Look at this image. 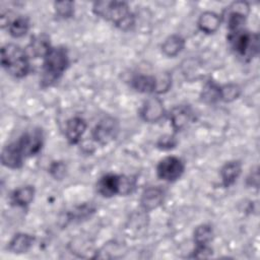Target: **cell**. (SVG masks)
Masks as SVG:
<instances>
[{
    "label": "cell",
    "instance_id": "24",
    "mask_svg": "<svg viewBox=\"0 0 260 260\" xmlns=\"http://www.w3.org/2000/svg\"><path fill=\"white\" fill-rule=\"evenodd\" d=\"M214 232L210 224L203 223L198 225L193 233V240L195 246H209L213 240Z\"/></svg>",
    "mask_w": 260,
    "mask_h": 260
},
{
    "label": "cell",
    "instance_id": "8",
    "mask_svg": "<svg viewBox=\"0 0 260 260\" xmlns=\"http://www.w3.org/2000/svg\"><path fill=\"white\" fill-rule=\"evenodd\" d=\"M119 133V123L113 117L101 119L91 130L92 139L100 145H106L113 141Z\"/></svg>",
    "mask_w": 260,
    "mask_h": 260
},
{
    "label": "cell",
    "instance_id": "20",
    "mask_svg": "<svg viewBox=\"0 0 260 260\" xmlns=\"http://www.w3.org/2000/svg\"><path fill=\"white\" fill-rule=\"evenodd\" d=\"M36 190L31 185L21 186L15 190L10 195V201L14 206L24 208L28 206L35 198Z\"/></svg>",
    "mask_w": 260,
    "mask_h": 260
},
{
    "label": "cell",
    "instance_id": "27",
    "mask_svg": "<svg viewBox=\"0 0 260 260\" xmlns=\"http://www.w3.org/2000/svg\"><path fill=\"white\" fill-rule=\"evenodd\" d=\"M54 9L58 17L62 19H68L74 15V2L57 1L54 3Z\"/></svg>",
    "mask_w": 260,
    "mask_h": 260
},
{
    "label": "cell",
    "instance_id": "6",
    "mask_svg": "<svg viewBox=\"0 0 260 260\" xmlns=\"http://www.w3.org/2000/svg\"><path fill=\"white\" fill-rule=\"evenodd\" d=\"M250 12V6L245 1H235L231 3L222 13L221 20L226 23L229 31L245 27V23Z\"/></svg>",
    "mask_w": 260,
    "mask_h": 260
},
{
    "label": "cell",
    "instance_id": "19",
    "mask_svg": "<svg viewBox=\"0 0 260 260\" xmlns=\"http://www.w3.org/2000/svg\"><path fill=\"white\" fill-rule=\"evenodd\" d=\"M35 243V237L26 233L15 234L8 243V250L14 254H23L29 251Z\"/></svg>",
    "mask_w": 260,
    "mask_h": 260
},
{
    "label": "cell",
    "instance_id": "13",
    "mask_svg": "<svg viewBox=\"0 0 260 260\" xmlns=\"http://www.w3.org/2000/svg\"><path fill=\"white\" fill-rule=\"evenodd\" d=\"M24 159L25 156L16 141L9 143L2 148L1 162L4 167L12 170L20 169L23 166Z\"/></svg>",
    "mask_w": 260,
    "mask_h": 260
},
{
    "label": "cell",
    "instance_id": "25",
    "mask_svg": "<svg viewBox=\"0 0 260 260\" xmlns=\"http://www.w3.org/2000/svg\"><path fill=\"white\" fill-rule=\"evenodd\" d=\"M242 93V88L237 83H226L220 85V101L225 103H231L237 100Z\"/></svg>",
    "mask_w": 260,
    "mask_h": 260
},
{
    "label": "cell",
    "instance_id": "5",
    "mask_svg": "<svg viewBox=\"0 0 260 260\" xmlns=\"http://www.w3.org/2000/svg\"><path fill=\"white\" fill-rule=\"evenodd\" d=\"M226 40L234 54L244 61H250L258 54L259 36L257 32H251L243 27L229 31Z\"/></svg>",
    "mask_w": 260,
    "mask_h": 260
},
{
    "label": "cell",
    "instance_id": "18",
    "mask_svg": "<svg viewBox=\"0 0 260 260\" xmlns=\"http://www.w3.org/2000/svg\"><path fill=\"white\" fill-rule=\"evenodd\" d=\"M221 17L213 11H204L202 12L197 20L198 28L207 35L214 34L221 24Z\"/></svg>",
    "mask_w": 260,
    "mask_h": 260
},
{
    "label": "cell",
    "instance_id": "12",
    "mask_svg": "<svg viewBox=\"0 0 260 260\" xmlns=\"http://www.w3.org/2000/svg\"><path fill=\"white\" fill-rule=\"evenodd\" d=\"M165 199V190L159 186H150L143 190L140 196V207L142 211L148 212L159 207Z\"/></svg>",
    "mask_w": 260,
    "mask_h": 260
},
{
    "label": "cell",
    "instance_id": "23",
    "mask_svg": "<svg viewBox=\"0 0 260 260\" xmlns=\"http://www.w3.org/2000/svg\"><path fill=\"white\" fill-rule=\"evenodd\" d=\"M201 101L205 104H215L220 101V84L214 80H208L204 83L201 93Z\"/></svg>",
    "mask_w": 260,
    "mask_h": 260
},
{
    "label": "cell",
    "instance_id": "17",
    "mask_svg": "<svg viewBox=\"0 0 260 260\" xmlns=\"http://www.w3.org/2000/svg\"><path fill=\"white\" fill-rule=\"evenodd\" d=\"M241 173H242L241 161L239 160L226 161L219 171L222 186L225 188L233 186L239 179Z\"/></svg>",
    "mask_w": 260,
    "mask_h": 260
},
{
    "label": "cell",
    "instance_id": "16",
    "mask_svg": "<svg viewBox=\"0 0 260 260\" xmlns=\"http://www.w3.org/2000/svg\"><path fill=\"white\" fill-rule=\"evenodd\" d=\"M50 38L45 34H40L31 37L25 51L29 58H44L51 49Z\"/></svg>",
    "mask_w": 260,
    "mask_h": 260
},
{
    "label": "cell",
    "instance_id": "7",
    "mask_svg": "<svg viewBox=\"0 0 260 260\" xmlns=\"http://www.w3.org/2000/svg\"><path fill=\"white\" fill-rule=\"evenodd\" d=\"M185 171V162L175 155L161 158L156 166V176L165 182H175L182 177Z\"/></svg>",
    "mask_w": 260,
    "mask_h": 260
},
{
    "label": "cell",
    "instance_id": "4",
    "mask_svg": "<svg viewBox=\"0 0 260 260\" xmlns=\"http://www.w3.org/2000/svg\"><path fill=\"white\" fill-rule=\"evenodd\" d=\"M137 186V180L133 176L109 173L102 176L96 182V192L104 198L115 195L132 194Z\"/></svg>",
    "mask_w": 260,
    "mask_h": 260
},
{
    "label": "cell",
    "instance_id": "3",
    "mask_svg": "<svg viewBox=\"0 0 260 260\" xmlns=\"http://www.w3.org/2000/svg\"><path fill=\"white\" fill-rule=\"evenodd\" d=\"M1 65L7 74L18 79L25 77L30 71L29 56L25 49L12 43L1 48Z\"/></svg>",
    "mask_w": 260,
    "mask_h": 260
},
{
    "label": "cell",
    "instance_id": "21",
    "mask_svg": "<svg viewBox=\"0 0 260 260\" xmlns=\"http://www.w3.org/2000/svg\"><path fill=\"white\" fill-rule=\"evenodd\" d=\"M5 25L8 34L14 39L24 37L30 27L29 19L24 15H17L14 18H8Z\"/></svg>",
    "mask_w": 260,
    "mask_h": 260
},
{
    "label": "cell",
    "instance_id": "28",
    "mask_svg": "<svg viewBox=\"0 0 260 260\" xmlns=\"http://www.w3.org/2000/svg\"><path fill=\"white\" fill-rule=\"evenodd\" d=\"M48 172L55 180H62L66 176L67 166L63 160H54L50 164Z\"/></svg>",
    "mask_w": 260,
    "mask_h": 260
},
{
    "label": "cell",
    "instance_id": "29",
    "mask_svg": "<svg viewBox=\"0 0 260 260\" xmlns=\"http://www.w3.org/2000/svg\"><path fill=\"white\" fill-rule=\"evenodd\" d=\"M178 141L175 135L173 134H165L160 136L156 141V147L161 150H170L176 147Z\"/></svg>",
    "mask_w": 260,
    "mask_h": 260
},
{
    "label": "cell",
    "instance_id": "11",
    "mask_svg": "<svg viewBox=\"0 0 260 260\" xmlns=\"http://www.w3.org/2000/svg\"><path fill=\"white\" fill-rule=\"evenodd\" d=\"M139 116L141 120L146 123H156L165 116L164 103L159 98H148L139 109Z\"/></svg>",
    "mask_w": 260,
    "mask_h": 260
},
{
    "label": "cell",
    "instance_id": "30",
    "mask_svg": "<svg viewBox=\"0 0 260 260\" xmlns=\"http://www.w3.org/2000/svg\"><path fill=\"white\" fill-rule=\"evenodd\" d=\"M212 249L209 246H195V249L191 255L193 258H207L211 256Z\"/></svg>",
    "mask_w": 260,
    "mask_h": 260
},
{
    "label": "cell",
    "instance_id": "31",
    "mask_svg": "<svg viewBox=\"0 0 260 260\" xmlns=\"http://www.w3.org/2000/svg\"><path fill=\"white\" fill-rule=\"evenodd\" d=\"M246 183L249 187H254V188H258L259 186V171L258 168L256 167L255 170H253L249 176L247 177Z\"/></svg>",
    "mask_w": 260,
    "mask_h": 260
},
{
    "label": "cell",
    "instance_id": "22",
    "mask_svg": "<svg viewBox=\"0 0 260 260\" xmlns=\"http://www.w3.org/2000/svg\"><path fill=\"white\" fill-rule=\"evenodd\" d=\"M186 42L185 39L180 35H171L169 36L161 44V52L165 56L174 58L178 56L185 48Z\"/></svg>",
    "mask_w": 260,
    "mask_h": 260
},
{
    "label": "cell",
    "instance_id": "10",
    "mask_svg": "<svg viewBox=\"0 0 260 260\" xmlns=\"http://www.w3.org/2000/svg\"><path fill=\"white\" fill-rule=\"evenodd\" d=\"M194 112L189 105L176 106L169 113L170 123L175 132H180L188 128L194 121Z\"/></svg>",
    "mask_w": 260,
    "mask_h": 260
},
{
    "label": "cell",
    "instance_id": "14",
    "mask_svg": "<svg viewBox=\"0 0 260 260\" xmlns=\"http://www.w3.org/2000/svg\"><path fill=\"white\" fill-rule=\"evenodd\" d=\"M130 86L140 93H157L158 79L154 75L136 74L130 79Z\"/></svg>",
    "mask_w": 260,
    "mask_h": 260
},
{
    "label": "cell",
    "instance_id": "2",
    "mask_svg": "<svg viewBox=\"0 0 260 260\" xmlns=\"http://www.w3.org/2000/svg\"><path fill=\"white\" fill-rule=\"evenodd\" d=\"M69 54L63 46H52L43 58L41 86L46 88L54 85L69 67Z\"/></svg>",
    "mask_w": 260,
    "mask_h": 260
},
{
    "label": "cell",
    "instance_id": "26",
    "mask_svg": "<svg viewBox=\"0 0 260 260\" xmlns=\"http://www.w3.org/2000/svg\"><path fill=\"white\" fill-rule=\"evenodd\" d=\"M95 212V206L91 203H85L80 206L75 207L72 211L68 213V218L71 220H81L90 217Z\"/></svg>",
    "mask_w": 260,
    "mask_h": 260
},
{
    "label": "cell",
    "instance_id": "1",
    "mask_svg": "<svg viewBox=\"0 0 260 260\" xmlns=\"http://www.w3.org/2000/svg\"><path fill=\"white\" fill-rule=\"evenodd\" d=\"M93 13L121 30H130L135 24V16L128 3L124 1H96L92 5Z\"/></svg>",
    "mask_w": 260,
    "mask_h": 260
},
{
    "label": "cell",
    "instance_id": "9",
    "mask_svg": "<svg viewBox=\"0 0 260 260\" xmlns=\"http://www.w3.org/2000/svg\"><path fill=\"white\" fill-rule=\"evenodd\" d=\"M16 142L25 158L31 157L41 152L44 145V134L39 128L29 130L23 133Z\"/></svg>",
    "mask_w": 260,
    "mask_h": 260
},
{
    "label": "cell",
    "instance_id": "15",
    "mask_svg": "<svg viewBox=\"0 0 260 260\" xmlns=\"http://www.w3.org/2000/svg\"><path fill=\"white\" fill-rule=\"evenodd\" d=\"M87 128L86 121L79 116L70 118L65 125V137L70 144H77Z\"/></svg>",
    "mask_w": 260,
    "mask_h": 260
}]
</instances>
